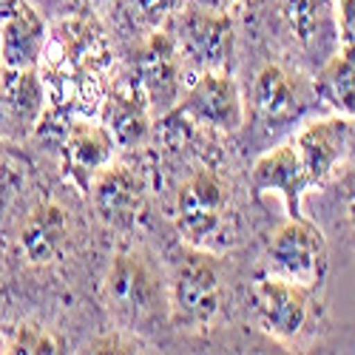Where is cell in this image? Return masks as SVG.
Returning a JSON list of instances; mask_svg holds the SVG:
<instances>
[{
    "label": "cell",
    "instance_id": "cell-1",
    "mask_svg": "<svg viewBox=\"0 0 355 355\" xmlns=\"http://www.w3.org/2000/svg\"><path fill=\"white\" fill-rule=\"evenodd\" d=\"M103 302L111 318L131 333H154L171 318L168 282L157 264L137 250H123L111 259Z\"/></svg>",
    "mask_w": 355,
    "mask_h": 355
},
{
    "label": "cell",
    "instance_id": "cell-9",
    "mask_svg": "<svg viewBox=\"0 0 355 355\" xmlns=\"http://www.w3.org/2000/svg\"><path fill=\"white\" fill-rule=\"evenodd\" d=\"M51 32L43 15L28 0H12L0 23V66L3 71H37Z\"/></svg>",
    "mask_w": 355,
    "mask_h": 355
},
{
    "label": "cell",
    "instance_id": "cell-21",
    "mask_svg": "<svg viewBox=\"0 0 355 355\" xmlns=\"http://www.w3.org/2000/svg\"><path fill=\"white\" fill-rule=\"evenodd\" d=\"M128 9L139 17L142 26L148 28H162V23L171 17L180 0H125Z\"/></svg>",
    "mask_w": 355,
    "mask_h": 355
},
{
    "label": "cell",
    "instance_id": "cell-5",
    "mask_svg": "<svg viewBox=\"0 0 355 355\" xmlns=\"http://www.w3.org/2000/svg\"><path fill=\"white\" fill-rule=\"evenodd\" d=\"M171 111L222 134H233L245 125V103L239 85L227 71H205Z\"/></svg>",
    "mask_w": 355,
    "mask_h": 355
},
{
    "label": "cell",
    "instance_id": "cell-10",
    "mask_svg": "<svg viewBox=\"0 0 355 355\" xmlns=\"http://www.w3.org/2000/svg\"><path fill=\"white\" fill-rule=\"evenodd\" d=\"M349 139H352V116H344V114L321 116V120L307 123L299 134H295L293 145L304 162L310 185L330 180L333 171L341 162V157L347 154Z\"/></svg>",
    "mask_w": 355,
    "mask_h": 355
},
{
    "label": "cell",
    "instance_id": "cell-3",
    "mask_svg": "<svg viewBox=\"0 0 355 355\" xmlns=\"http://www.w3.org/2000/svg\"><path fill=\"white\" fill-rule=\"evenodd\" d=\"M227 219V185L214 168H199L176 191L173 222L191 248L211 250Z\"/></svg>",
    "mask_w": 355,
    "mask_h": 355
},
{
    "label": "cell",
    "instance_id": "cell-27",
    "mask_svg": "<svg viewBox=\"0 0 355 355\" xmlns=\"http://www.w3.org/2000/svg\"><path fill=\"white\" fill-rule=\"evenodd\" d=\"M0 145H3V142H0Z\"/></svg>",
    "mask_w": 355,
    "mask_h": 355
},
{
    "label": "cell",
    "instance_id": "cell-23",
    "mask_svg": "<svg viewBox=\"0 0 355 355\" xmlns=\"http://www.w3.org/2000/svg\"><path fill=\"white\" fill-rule=\"evenodd\" d=\"M344 216H347V225L355 230V173L344 185Z\"/></svg>",
    "mask_w": 355,
    "mask_h": 355
},
{
    "label": "cell",
    "instance_id": "cell-13",
    "mask_svg": "<svg viewBox=\"0 0 355 355\" xmlns=\"http://www.w3.org/2000/svg\"><path fill=\"white\" fill-rule=\"evenodd\" d=\"M250 180L259 193H279L290 216H302V196L310 188V176L293 142L261 154L253 165Z\"/></svg>",
    "mask_w": 355,
    "mask_h": 355
},
{
    "label": "cell",
    "instance_id": "cell-7",
    "mask_svg": "<svg viewBox=\"0 0 355 355\" xmlns=\"http://www.w3.org/2000/svg\"><path fill=\"white\" fill-rule=\"evenodd\" d=\"M182 60L202 71H225L233 51V20L225 12L191 6L180 17V35L173 37Z\"/></svg>",
    "mask_w": 355,
    "mask_h": 355
},
{
    "label": "cell",
    "instance_id": "cell-26",
    "mask_svg": "<svg viewBox=\"0 0 355 355\" xmlns=\"http://www.w3.org/2000/svg\"><path fill=\"white\" fill-rule=\"evenodd\" d=\"M0 74H3V66H0Z\"/></svg>",
    "mask_w": 355,
    "mask_h": 355
},
{
    "label": "cell",
    "instance_id": "cell-11",
    "mask_svg": "<svg viewBox=\"0 0 355 355\" xmlns=\"http://www.w3.org/2000/svg\"><path fill=\"white\" fill-rule=\"evenodd\" d=\"M92 205L97 216L111 227H131L142 211V182L139 176L123 165V162H108L94 173L92 185Z\"/></svg>",
    "mask_w": 355,
    "mask_h": 355
},
{
    "label": "cell",
    "instance_id": "cell-22",
    "mask_svg": "<svg viewBox=\"0 0 355 355\" xmlns=\"http://www.w3.org/2000/svg\"><path fill=\"white\" fill-rule=\"evenodd\" d=\"M338 51L355 60V0H338Z\"/></svg>",
    "mask_w": 355,
    "mask_h": 355
},
{
    "label": "cell",
    "instance_id": "cell-16",
    "mask_svg": "<svg viewBox=\"0 0 355 355\" xmlns=\"http://www.w3.org/2000/svg\"><path fill=\"white\" fill-rule=\"evenodd\" d=\"M103 125L120 148H137L151 131V108L139 85H114L103 103Z\"/></svg>",
    "mask_w": 355,
    "mask_h": 355
},
{
    "label": "cell",
    "instance_id": "cell-19",
    "mask_svg": "<svg viewBox=\"0 0 355 355\" xmlns=\"http://www.w3.org/2000/svg\"><path fill=\"white\" fill-rule=\"evenodd\" d=\"M327 0H282V9L293 37L302 46H310L321 28V12Z\"/></svg>",
    "mask_w": 355,
    "mask_h": 355
},
{
    "label": "cell",
    "instance_id": "cell-20",
    "mask_svg": "<svg viewBox=\"0 0 355 355\" xmlns=\"http://www.w3.org/2000/svg\"><path fill=\"white\" fill-rule=\"evenodd\" d=\"M3 352H28V355H40V352H66L63 338L54 330L43 327V324H20L15 336L9 338Z\"/></svg>",
    "mask_w": 355,
    "mask_h": 355
},
{
    "label": "cell",
    "instance_id": "cell-18",
    "mask_svg": "<svg viewBox=\"0 0 355 355\" xmlns=\"http://www.w3.org/2000/svg\"><path fill=\"white\" fill-rule=\"evenodd\" d=\"M315 85H318V94L336 108V114L355 120V60L352 57H344L341 51L330 57L318 71Z\"/></svg>",
    "mask_w": 355,
    "mask_h": 355
},
{
    "label": "cell",
    "instance_id": "cell-12",
    "mask_svg": "<svg viewBox=\"0 0 355 355\" xmlns=\"http://www.w3.org/2000/svg\"><path fill=\"white\" fill-rule=\"evenodd\" d=\"M71 242V222L60 202H40L20 225V250L32 268L57 264Z\"/></svg>",
    "mask_w": 355,
    "mask_h": 355
},
{
    "label": "cell",
    "instance_id": "cell-2",
    "mask_svg": "<svg viewBox=\"0 0 355 355\" xmlns=\"http://www.w3.org/2000/svg\"><path fill=\"white\" fill-rule=\"evenodd\" d=\"M171 321L185 330H205L222 310V276L214 256L202 248L185 245L176 253L168 276Z\"/></svg>",
    "mask_w": 355,
    "mask_h": 355
},
{
    "label": "cell",
    "instance_id": "cell-15",
    "mask_svg": "<svg viewBox=\"0 0 355 355\" xmlns=\"http://www.w3.org/2000/svg\"><path fill=\"white\" fill-rule=\"evenodd\" d=\"M114 137L103 123L77 120L66 131V171L80 188H88L94 173L114 159Z\"/></svg>",
    "mask_w": 355,
    "mask_h": 355
},
{
    "label": "cell",
    "instance_id": "cell-14",
    "mask_svg": "<svg viewBox=\"0 0 355 355\" xmlns=\"http://www.w3.org/2000/svg\"><path fill=\"white\" fill-rule=\"evenodd\" d=\"M51 43L60 49L66 69H74L83 77H97L108 69L111 63V51L105 43V35L94 17H71L63 20L54 28Z\"/></svg>",
    "mask_w": 355,
    "mask_h": 355
},
{
    "label": "cell",
    "instance_id": "cell-24",
    "mask_svg": "<svg viewBox=\"0 0 355 355\" xmlns=\"http://www.w3.org/2000/svg\"><path fill=\"white\" fill-rule=\"evenodd\" d=\"M92 352H134V344L120 341L116 336H111V338H100V341H94Z\"/></svg>",
    "mask_w": 355,
    "mask_h": 355
},
{
    "label": "cell",
    "instance_id": "cell-4",
    "mask_svg": "<svg viewBox=\"0 0 355 355\" xmlns=\"http://www.w3.org/2000/svg\"><path fill=\"white\" fill-rule=\"evenodd\" d=\"M268 264L270 273L313 290L321 284L324 270H327V242L313 222L290 216L273 233L268 248Z\"/></svg>",
    "mask_w": 355,
    "mask_h": 355
},
{
    "label": "cell",
    "instance_id": "cell-8",
    "mask_svg": "<svg viewBox=\"0 0 355 355\" xmlns=\"http://www.w3.org/2000/svg\"><path fill=\"white\" fill-rule=\"evenodd\" d=\"M182 85V54L180 46L162 28H154L139 51V88L151 114L165 116L180 103Z\"/></svg>",
    "mask_w": 355,
    "mask_h": 355
},
{
    "label": "cell",
    "instance_id": "cell-25",
    "mask_svg": "<svg viewBox=\"0 0 355 355\" xmlns=\"http://www.w3.org/2000/svg\"><path fill=\"white\" fill-rule=\"evenodd\" d=\"M227 3H233V6H245V3H253V0H227Z\"/></svg>",
    "mask_w": 355,
    "mask_h": 355
},
{
    "label": "cell",
    "instance_id": "cell-17",
    "mask_svg": "<svg viewBox=\"0 0 355 355\" xmlns=\"http://www.w3.org/2000/svg\"><path fill=\"white\" fill-rule=\"evenodd\" d=\"M253 105L264 120H290L302 108L293 74L279 63L261 66L253 80Z\"/></svg>",
    "mask_w": 355,
    "mask_h": 355
},
{
    "label": "cell",
    "instance_id": "cell-6",
    "mask_svg": "<svg viewBox=\"0 0 355 355\" xmlns=\"http://www.w3.org/2000/svg\"><path fill=\"white\" fill-rule=\"evenodd\" d=\"M256 315L264 333L276 341H295L310 321V287L268 273L253 284Z\"/></svg>",
    "mask_w": 355,
    "mask_h": 355
}]
</instances>
